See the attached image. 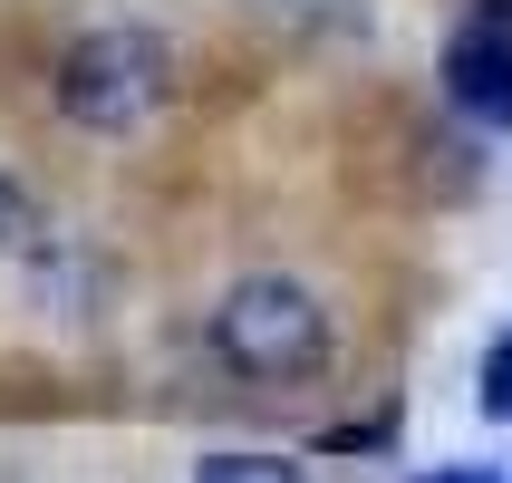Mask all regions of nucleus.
<instances>
[{
    "instance_id": "obj_1",
    "label": "nucleus",
    "mask_w": 512,
    "mask_h": 483,
    "mask_svg": "<svg viewBox=\"0 0 512 483\" xmlns=\"http://www.w3.org/2000/svg\"><path fill=\"white\" fill-rule=\"evenodd\" d=\"M213 348H223L232 377L300 387V377L329 368V310H319L300 281H281V271H252V281L223 290V310H213Z\"/></svg>"
},
{
    "instance_id": "obj_2",
    "label": "nucleus",
    "mask_w": 512,
    "mask_h": 483,
    "mask_svg": "<svg viewBox=\"0 0 512 483\" xmlns=\"http://www.w3.org/2000/svg\"><path fill=\"white\" fill-rule=\"evenodd\" d=\"M165 87H174V49L155 29H136V20L87 29V39H68V58H58V116H68V126H97V136L145 126V116L165 107Z\"/></svg>"
},
{
    "instance_id": "obj_3",
    "label": "nucleus",
    "mask_w": 512,
    "mask_h": 483,
    "mask_svg": "<svg viewBox=\"0 0 512 483\" xmlns=\"http://www.w3.org/2000/svg\"><path fill=\"white\" fill-rule=\"evenodd\" d=\"M445 97L484 126H512V0H474L445 39Z\"/></svg>"
},
{
    "instance_id": "obj_4",
    "label": "nucleus",
    "mask_w": 512,
    "mask_h": 483,
    "mask_svg": "<svg viewBox=\"0 0 512 483\" xmlns=\"http://www.w3.org/2000/svg\"><path fill=\"white\" fill-rule=\"evenodd\" d=\"M49 252H58V232L39 213V194L20 174H0V261H49Z\"/></svg>"
},
{
    "instance_id": "obj_5",
    "label": "nucleus",
    "mask_w": 512,
    "mask_h": 483,
    "mask_svg": "<svg viewBox=\"0 0 512 483\" xmlns=\"http://www.w3.org/2000/svg\"><path fill=\"white\" fill-rule=\"evenodd\" d=\"M194 483H310L290 455H203Z\"/></svg>"
},
{
    "instance_id": "obj_6",
    "label": "nucleus",
    "mask_w": 512,
    "mask_h": 483,
    "mask_svg": "<svg viewBox=\"0 0 512 483\" xmlns=\"http://www.w3.org/2000/svg\"><path fill=\"white\" fill-rule=\"evenodd\" d=\"M484 416H493V426H512V329L484 348Z\"/></svg>"
},
{
    "instance_id": "obj_7",
    "label": "nucleus",
    "mask_w": 512,
    "mask_h": 483,
    "mask_svg": "<svg viewBox=\"0 0 512 483\" xmlns=\"http://www.w3.org/2000/svg\"><path fill=\"white\" fill-rule=\"evenodd\" d=\"M426 483H503V474H484V464H455V474H426Z\"/></svg>"
}]
</instances>
